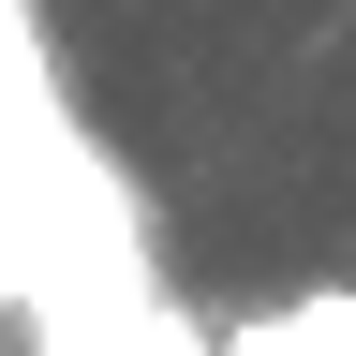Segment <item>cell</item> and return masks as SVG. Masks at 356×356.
Returning a JSON list of instances; mask_svg holds the SVG:
<instances>
[{"label": "cell", "instance_id": "6da1fadb", "mask_svg": "<svg viewBox=\"0 0 356 356\" xmlns=\"http://www.w3.org/2000/svg\"><path fill=\"white\" fill-rule=\"evenodd\" d=\"M222 356H356V282H312V297H267L222 327Z\"/></svg>", "mask_w": 356, "mask_h": 356}, {"label": "cell", "instance_id": "7a4b0ae2", "mask_svg": "<svg viewBox=\"0 0 356 356\" xmlns=\"http://www.w3.org/2000/svg\"><path fill=\"white\" fill-rule=\"evenodd\" d=\"M15 297H30V252H15V238H0V312H15Z\"/></svg>", "mask_w": 356, "mask_h": 356}]
</instances>
